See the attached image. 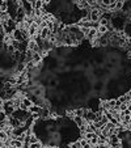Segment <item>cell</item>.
<instances>
[{
	"label": "cell",
	"instance_id": "cell-12",
	"mask_svg": "<svg viewBox=\"0 0 131 148\" xmlns=\"http://www.w3.org/2000/svg\"><path fill=\"white\" fill-rule=\"evenodd\" d=\"M8 8H9L8 0H1V4H0V12H8Z\"/></svg>",
	"mask_w": 131,
	"mask_h": 148
},
{
	"label": "cell",
	"instance_id": "cell-6",
	"mask_svg": "<svg viewBox=\"0 0 131 148\" xmlns=\"http://www.w3.org/2000/svg\"><path fill=\"white\" fill-rule=\"evenodd\" d=\"M53 34V32L50 30V29L46 26V28H42L41 30H39V36H41L42 39H49V37Z\"/></svg>",
	"mask_w": 131,
	"mask_h": 148
},
{
	"label": "cell",
	"instance_id": "cell-11",
	"mask_svg": "<svg viewBox=\"0 0 131 148\" xmlns=\"http://www.w3.org/2000/svg\"><path fill=\"white\" fill-rule=\"evenodd\" d=\"M97 32H98V36H102V34L109 33V26L108 25H100L97 29Z\"/></svg>",
	"mask_w": 131,
	"mask_h": 148
},
{
	"label": "cell",
	"instance_id": "cell-4",
	"mask_svg": "<svg viewBox=\"0 0 131 148\" xmlns=\"http://www.w3.org/2000/svg\"><path fill=\"white\" fill-rule=\"evenodd\" d=\"M83 117L86 119V122H95V121L97 119V114H96L95 112H92V110H89V109H85Z\"/></svg>",
	"mask_w": 131,
	"mask_h": 148
},
{
	"label": "cell",
	"instance_id": "cell-23",
	"mask_svg": "<svg viewBox=\"0 0 131 148\" xmlns=\"http://www.w3.org/2000/svg\"><path fill=\"white\" fill-rule=\"evenodd\" d=\"M102 148H113V147H112V145H110V144H105Z\"/></svg>",
	"mask_w": 131,
	"mask_h": 148
},
{
	"label": "cell",
	"instance_id": "cell-14",
	"mask_svg": "<svg viewBox=\"0 0 131 148\" xmlns=\"http://www.w3.org/2000/svg\"><path fill=\"white\" fill-rule=\"evenodd\" d=\"M123 7H125V3H123V0H118L117 3H115V5H114V11H115V12L122 11Z\"/></svg>",
	"mask_w": 131,
	"mask_h": 148
},
{
	"label": "cell",
	"instance_id": "cell-24",
	"mask_svg": "<svg viewBox=\"0 0 131 148\" xmlns=\"http://www.w3.org/2000/svg\"><path fill=\"white\" fill-rule=\"evenodd\" d=\"M42 148H51V147H50V145H49V144H46V145H43V147H42Z\"/></svg>",
	"mask_w": 131,
	"mask_h": 148
},
{
	"label": "cell",
	"instance_id": "cell-10",
	"mask_svg": "<svg viewBox=\"0 0 131 148\" xmlns=\"http://www.w3.org/2000/svg\"><path fill=\"white\" fill-rule=\"evenodd\" d=\"M79 140H80L81 148H93V145L91 144V142L89 140H86L85 138H81V139H79Z\"/></svg>",
	"mask_w": 131,
	"mask_h": 148
},
{
	"label": "cell",
	"instance_id": "cell-21",
	"mask_svg": "<svg viewBox=\"0 0 131 148\" xmlns=\"http://www.w3.org/2000/svg\"><path fill=\"white\" fill-rule=\"evenodd\" d=\"M26 1H28V3L34 8V5H36V1H37V0H26Z\"/></svg>",
	"mask_w": 131,
	"mask_h": 148
},
{
	"label": "cell",
	"instance_id": "cell-16",
	"mask_svg": "<svg viewBox=\"0 0 131 148\" xmlns=\"http://www.w3.org/2000/svg\"><path fill=\"white\" fill-rule=\"evenodd\" d=\"M43 147V143L41 142V140H38V142H36V143H30L29 144V148H42Z\"/></svg>",
	"mask_w": 131,
	"mask_h": 148
},
{
	"label": "cell",
	"instance_id": "cell-17",
	"mask_svg": "<svg viewBox=\"0 0 131 148\" xmlns=\"http://www.w3.org/2000/svg\"><path fill=\"white\" fill-rule=\"evenodd\" d=\"M83 132H84V131H83ZM96 134H97V132H84V138H85L86 140H91Z\"/></svg>",
	"mask_w": 131,
	"mask_h": 148
},
{
	"label": "cell",
	"instance_id": "cell-19",
	"mask_svg": "<svg viewBox=\"0 0 131 148\" xmlns=\"http://www.w3.org/2000/svg\"><path fill=\"white\" fill-rule=\"evenodd\" d=\"M98 23H100V25H108L109 26V20H105V18H102V17L100 18Z\"/></svg>",
	"mask_w": 131,
	"mask_h": 148
},
{
	"label": "cell",
	"instance_id": "cell-7",
	"mask_svg": "<svg viewBox=\"0 0 131 148\" xmlns=\"http://www.w3.org/2000/svg\"><path fill=\"white\" fill-rule=\"evenodd\" d=\"M12 37H13V39H17V41H20V42H24L25 41V38H24V34H23V32L20 30L19 28L16 29V30L12 33Z\"/></svg>",
	"mask_w": 131,
	"mask_h": 148
},
{
	"label": "cell",
	"instance_id": "cell-18",
	"mask_svg": "<svg viewBox=\"0 0 131 148\" xmlns=\"http://www.w3.org/2000/svg\"><path fill=\"white\" fill-rule=\"evenodd\" d=\"M38 138H37V135L36 134H33V135H30V136H29V144H30V143H36V142H38Z\"/></svg>",
	"mask_w": 131,
	"mask_h": 148
},
{
	"label": "cell",
	"instance_id": "cell-3",
	"mask_svg": "<svg viewBox=\"0 0 131 148\" xmlns=\"http://www.w3.org/2000/svg\"><path fill=\"white\" fill-rule=\"evenodd\" d=\"M39 25L37 23H34V24H32L28 28V32H29V36H30V38H34L36 36H38L39 34Z\"/></svg>",
	"mask_w": 131,
	"mask_h": 148
},
{
	"label": "cell",
	"instance_id": "cell-15",
	"mask_svg": "<svg viewBox=\"0 0 131 148\" xmlns=\"http://www.w3.org/2000/svg\"><path fill=\"white\" fill-rule=\"evenodd\" d=\"M89 142H91V144L93 145V148H97V145H98V134H96Z\"/></svg>",
	"mask_w": 131,
	"mask_h": 148
},
{
	"label": "cell",
	"instance_id": "cell-8",
	"mask_svg": "<svg viewBox=\"0 0 131 148\" xmlns=\"http://www.w3.org/2000/svg\"><path fill=\"white\" fill-rule=\"evenodd\" d=\"M97 36H98L97 29L91 28V29H89V32H88V34H86V38L89 39V41H93L95 38H97Z\"/></svg>",
	"mask_w": 131,
	"mask_h": 148
},
{
	"label": "cell",
	"instance_id": "cell-5",
	"mask_svg": "<svg viewBox=\"0 0 131 148\" xmlns=\"http://www.w3.org/2000/svg\"><path fill=\"white\" fill-rule=\"evenodd\" d=\"M9 145H11V148H23L24 142H21V140L17 139V138H12L11 142H9Z\"/></svg>",
	"mask_w": 131,
	"mask_h": 148
},
{
	"label": "cell",
	"instance_id": "cell-2",
	"mask_svg": "<svg viewBox=\"0 0 131 148\" xmlns=\"http://www.w3.org/2000/svg\"><path fill=\"white\" fill-rule=\"evenodd\" d=\"M122 143L121 138L118 136V134H112L108 138V144H110L112 147H115V145H119Z\"/></svg>",
	"mask_w": 131,
	"mask_h": 148
},
{
	"label": "cell",
	"instance_id": "cell-20",
	"mask_svg": "<svg viewBox=\"0 0 131 148\" xmlns=\"http://www.w3.org/2000/svg\"><path fill=\"white\" fill-rule=\"evenodd\" d=\"M71 148H81V144H80V140L75 142L73 144H71Z\"/></svg>",
	"mask_w": 131,
	"mask_h": 148
},
{
	"label": "cell",
	"instance_id": "cell-22",
	"mask_svg": "<svg viewBox=\"0 0 131 148\" xmlns=\"http://www.w3.org/2000/svg\"><path fill=\"white\" fill-rule=\"evenodd\" d=\"M51 1H53V0H43V3H45V4H50Z\"/></svg>",
	"mask_w": 131,
	"mask_h": 148
},
{
	"label": "cell",
	"instance_id": "cell-1",
	"mask_svg": "<svg viewBox=\"0 0 131 148\" xmlns=\"http://www.w3.org/2000/svg\"><path fill=\"white\" fill-rule=\"evenodd\" d=\"M73 119V122H75V125L78 126L79 129H81L84 131V129H85V126H86V119L84 117H81V115H75V117L72 118Z\"/></svg>",
	"mask_w": 131,
	"mask_h": 148
},
{
	"label": "cell",
	"instance_id": "cell-13",
	"mask_svg": "<svg viewBox=\"0 0 131 148\" xmlns=\"http://www.w3.org/2000/svg\"><path fill=\"white\" fill-rule=\"evenodd\" d=\"M42 58H43V56H42L41 54L34 51V54H33V62L36 63V64H39V63H42Z\"/></svg>",
	"mask_w": 131,
	"mask_h": 148
},
{
	"label": "cell",
	"instance_id": "cell-9",
	"mask_svg": "<svg viewBox=\"0 0 131 148\" xmlns=\"http://www.w3.org/2000/svg\"><path fill=\"white\" fill-rule=\"evenodd\" d=\"M42 110V108L39 106V105H37V103H33L30 108H29V113L30 114H39Z\"/></svg>",
	"mask_w": 131,
	"mask_h": 148
}]
</instances>
